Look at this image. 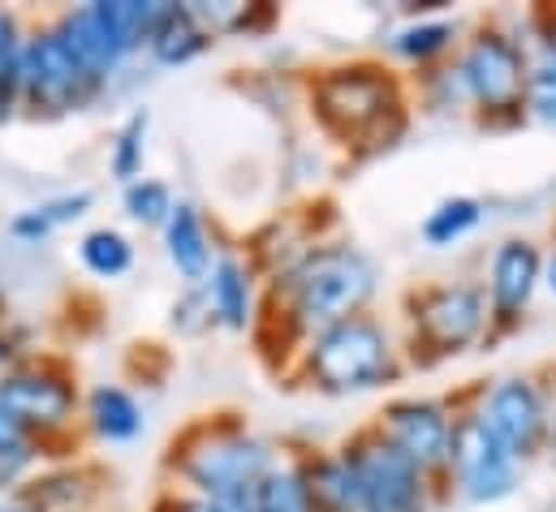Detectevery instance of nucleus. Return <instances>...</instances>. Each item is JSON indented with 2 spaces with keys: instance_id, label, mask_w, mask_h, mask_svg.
Returning <instances> with one entry per match:
<instances>
[{
  "instance_id": "6e6552de",
  "label": "nucleus",
  "mask_w": 556,
  "mask_h": 512,
  "mask_svg": "<svg viewBox=\"0 0 556 512\" xmlns=\"http://www.w3.org/2000/svg\"><path fill=\"white\" fill-rule=\"evenodd\" d=\"M160 13L164 0H83L52 13V22L83 56V65L113 87L139 56H147Z\"/></svg>"
},
{
  "instance_id": "f3484780",
  "label": "nucleus",
  "mask_w": 556,
  "mask_h": 512,
  "mask_svg": "<svg viewBox=\"0 0 556 512\" xmlns=\"http://www.w3.org/2000/svg\"><path fill=\"white\" fill-rule=\"evenodd\" d=\"M462 39H466V30L453 13H427V17H406L402 26H393L384 39V52H389V65H406L415 74H427V69L453 61Z\"/></svg>"
},
{
  "instance_id": "2f4dec72",
  "label": "nucleus",
  "mask_w": 556,
  "mask_h": 512,
  "mask_svg": "<svg viewBox=\"0 0 556 512\" xmlns=\"http://www.w3.org/2000/svg\"><path fill=\"white\" fill-rule=\"evenodd\" d=\"M48 461H52V457H48L35 439H26V435L0 439V500L17 496V491H22Z\"/></svg>"
},
{
  "instance_id": "f257e3e1",
  "label": "nucleus",
  "mask_w": 556,
  "mask_h": 512,
  "mask_svg": "<svg viewBox=\"0 0 556 512\" xmlns=\"http://www.w3.org/2000/svg\"><path fill=\"white\" fill-rule=\"evenodd\" d=\"M376 297L380 263L358 242L328 233L315 246H306L285 271L264 280V319L251 341L260 345V358L277 367V375L285 380V371L311 336L358 315H371Z\"/></svg>"
},
{
  "instance_id": "f704fd0d",
  "label": "nucleus",
  "mask_w": 556,
  "mask_h": 512,
  "mask_svg": "<svg viewBox=\"0 0 556 512\" xmlns=\"http://www.w3.org/2000/svg\"><path fill=\"white\" fill-rule=\"evenodd\" d=\"M147 512H207V500H199L190 491H177V487H160L151 496Z\"/></svg>"
},
{
  "instance_id": "4be33fe9",
  "label": "nucleus",
  "mask_w": 556,
  "mask_h": 512,
  "mask_svg": "<svg viewBox=\"0 0 556 512\" xmlns=\"http://www.w3.org/2000/svg\"><path fill=\"white\" fill-rule=\"evenodd\" d=\"M293 457H298V474H302L311 512H363L358 483H354V470H350L341 444L337 448H293Z\"/></svg>"
},
{
  "instance_id": "2eb2a0df",
  "label": "nucleus",
  "mask_w": 556,
  "mask_h": 512,
  "mask_svg": "<svg viewBox=\"0 0 556 512\" xmlns=\"http://www.w3.org/2000/svg\"><path fill=\"white\" fill-rule=\"evenodd\" d=\"M203 297L212 306V323L225 336H255L264 319V271L238 246H225L216 267L203 280Z\"/></svg>"
},
{
  "instance_id": "a19ab883",
  "label": "nucleus",
  "mask_w": 556,
  "mask_h": 512,
  "mask_svg": "<svg viewBox=\"0 0 556 512\" xmlns=\"http://www.w3.org/2000/svg\"><path fill=\"white\" fill-rule=\"evenodd\" d=\"M9 315H13V302H9V289H4V284H0V323H4V319H9Z\"/></svg>"
},
{
  "instance_id": "ddd939ff",
  "label": "nucleus",
  "mask_w": 556,
  "mask_h": 512,
  "mask_svg": "<svg viewBox=\"0 0 556 512\" xmlns=\"http://www.w3.org/2000/svg\"><path fill=\"white\" fill-rule=\"evenodd\" d=\"M371 426L415 461L427 478L440 483L444 491V474H448V452H453V426H457V400L448 396H427V392H406V396H389L380 405V413L371 418Z\"/></svg>"
},
{
  "instance_id": "1a4fd4ad",
  "label": "nucleus",
  "mask_w": 556,
  "mask_h": 512,
  "mask_svg": "<svg viewBox=\"0 0 556 512\" xmlns=\"http://www.w3.org/2000/svg\"><path fill=\"white\" fill-rule=\"evenodd\" d=\"M113 87L83 65V56L70 48L61 26L52 17L30 26L26 48V91H22V117L26 121H70L78 113H91L104 104Z\"/></svg>"
},
{
  "instance_id": "9b49d317",
  "label": "nucleus",
  "mask_w": 556,
  "mask_h": 512,
  "mask_svg": "<svg viewBox=\"0 0 556 512\" xmlns=\"http://www.w3.org/2000/svg\"><path fill=\"white\" fill-rule=\"evenodd\" d=\"M522 470L527 465L488 431V422L475 413V405L457 400L444 496H457L462 504H475V509H492V504H505L518 496Z\"/></svg>"
},
{
  "instance_id": "dca6fc26",
  "label": "nucleus",
  "mask_w": 556,
  "mask_h": 512,
  "mask_svg": "<svg viewBox=\"0 0 556 512\" xmlns=\"http://www.w3.org/2000/svg\"><path fill=\"white\" fill-rule=\"evenodd\" d=\"M160 251H164V263L173 267L177 284L194 289L207 280V271L216 267L225 246L216 238V220L194 199H177V212L160 233Z\"/></svg>"
},
{
  "instance_id": "ea45409f",
  "label": "nucleus",
  "mask_w": 556,
  "mask_h": 512,
  "mask_svg": "<svg viewBox=\"0 0 556 512\" xmlns=\"http://www.w3.org/2000/svg\"><path fill=\"white\" fill-rule=\"evenodd\" d=\"M544 461L556 470V409H553V431H548V448H544Z\"/></svg>"
},
{
  "instance_id": "412c9836",
  "label": "nucleus",
  "mask_w": 556,
  "mask_h": 512,
  "mask_svg": "<svg viewBox=\"0 0 556 512\" xmlns=\"http://www.w3.org/2000/svg\"><path fill=\"white\" fill-rule=\"evenodd\" d=\"M91 212H96V190L78 185V190H61V194H48V199H39V203L13 212V216L4 220V233H9V242L26 246V251H39V246H48L56 233L83 225Z\"/></svg>"
},
{
  "instance_id": "f8f14e48",
  "label": "nucleus",
  "mask_w": 556,
  "mask_h": 512,
  "mask_svg": "<svg viewBox=\"0 0 556 512\" xmlns=\"http://www.w3.org/2000/svg\"><path fill=\"white\" fill-rule=\"evenodd\" d=\"M475 413L488 422V431L522 461H540L548 448V431H553V409H556V387L548 375L540 371H514L501 375L492 384L475 392Z\"/></svg>"
},
{
  "instance_id": "c9c22d12",
  "label": "nucleus",
  "mask_w": 556,
  "mask_h": 512,
  "mask_svg": "<svg viewBox=\"0 0 556 512\" xmlns=\"http://www.w3.org/2000/svg\"><path fill=\"white\" fill-rule=\"evenodd\" d=\"M544 293L556 302V233L548 238V246H544Z\"/></svg>"
},
{
  "instance_id": "7c9ffc66",
  "label": "nucleus",
  "mask_w": 556,
  "mask_h": 512,
  "mask_svg": "<svg viewBox=\"0 0 556 512\" xmlns=\"http://www.w3.org/2000/svg\"><path fill=\"white\" fill-rule=\"evenodd\" d=\"M251 512H311V500H306V487H302L293 448H285L280 465L260 483V491L251 496Z\"/></svg>"
},
{
  "instance_id": "bb28decb",
  "label": "nucleus",
  "mask_w": 556,
  "mask_h": 512,
  "mask_svg": "<svg viewBox=\"0 0 556 512\" xmlns=\"http://www.w3.org/2000/svg\"><path fill=\"white\" fill-rule=\"evenodd\" d=\"M203 26L220 39H264L280 22V9L268 0H194Z\"/></svg>"
},
{
  "instance_id": "b1692460",
  "label": "nucleus",
  "mask_w": 556,
  "mask_h": 512,
  "mask_svg": "<svg viewBox=\"0 0 556 512\" xmlns=\"http://www.w3.org/2000/svg\"><path fill=\"white\" fill-rule=\"evenodd\" d=\"M531 39V121L556 126V9H535L527 17Z\"/></svg>"
},
{
  "instance_id": "9d476101",
  "label": "nucleus",
  "mask_w": 556,
  "mask_h": 512,
  "mask_svg": "<svg viewBox=\"0 0 556 512\" xmlns=\"http://www.w3.org/2000/svg\"><path fill=\"white\" fill-rule=\"evenodd\" d=\"M341 452L354 470L363 512H435L448 500L440 483L427 478L371 422H363L350 439H341Z\"/></svg>"
},
{
  "instance_id": "e433bc0d",
  "label": "nucleus",
  "mask_w": 556,
  "mask_h": 512,
  "mask_svg": "<svg viewBox=\"0 0 556 512\" xmlns=\"http://www.w3.org/2000/svg\"><path fill=\"white\" fill-rule=\"evenodd\" d=\"M207 512H251V500H207Z\"/></svg>"
},
{
  "instance_id": "a878e982",
  "label": "nucleus",
  "mask_w": 556,
  "mask_h": 512,
  "mask_svg": "<svg viewBox=\"0 0 556 512\" xmlns=\"http://www.w3.org/2000/svg\"><path fill=\"white\" fill-rule=\"evenodd\" d=\"M483 220H488L483 199H475V194H448V199H440V203L422 216L418 238H422L427 251H453V246L470 242V238L483 229Z\"/></svg>"
},
{
  "instance_id": "7ed1b4c3",
  "label": "nucleus",
  "mask_w": 556,
  "mask_h": 512,
  "mask_svg": "<svg viewBox=\"0 0 556 512\" xmlns=\"http://www.w3.org/2000/svg\"><path fill=\"white\" fill-rule=\"evenodd\" d=\"M285 457L277 439L255 431L247 413L216 409L190 418L164 448L160 474L164 487L190 491L199 500H251L260 483Z\"/></svg>"
},
{
  "instance_id": "a211bd4d",
  "label": "nucleus",
  "mask_w": 556,
  "mask_h": 512,
  "mask_svg": "<svg viewBox=\"0 0 556 512\" xmlns=\"http://www.w3.org/2000/svg\"><path fill=\"white\" fill-rule=\"evenodd\" d=\"M35 512H91L104 496V474L91 461H48L22 491Z\"/></svg>"
},
{
  "instance_id": "4468645a",
  "label": "nucleus",
  "mask_w": 556,
  "mask_h": 512,
  "mask_svg": "<svg viewBox=\"0 0 556 512\" xmlns=\"http://www.w3.org/2000/svg\"><path fill=\"white\" fill-rule=\"evenodd\" d=\"M483 293H488V349L509 341L527 328L535 297L544 293V242L535 238H505L492 246L483 267Z\"/></svg>"
},
{
  "instance_id": "39448f33",
  "label": "nucleus",
  "mask_w": 556,
  "mask_h": 512,
  "mask_svg": "<svg viewBox=\"0 0 556 512\" xmlns=\"http://www.w3.org/2000/svg\"><path fill=\"white\" fill-rule=\"evenodd\" d=\"M531 39L527 30L488 17L475 22L453 56L466 95L470 117L483 129H518L531 121Z\"/></svg>"
},
{
  "instance_id": "473e14b6",
  "label": "nucleus",
  "mask_w": 556,
  "mask_h": 512,
  "mask_svg": "<svg viewBox=\"0 0 556 512\" xmlns=\"http://www.w3.org/2000/svg\"><path fill=\"white\" fill-rule=\"evenodd\" d=\"M168 328H173L181 341H199V336L216 332L212 306H207V297H203V284L181 289V293L173 297V306H168Z\"/></svg>"
},
{
  "instance_id": "4c0bfd02",
  "label": "nucleus",
  "mask_w": 556,
  "mask_h": 512,
  "mask_svg": "<svg viewBox=\"0 0 556 512\" xmlns=\"http://www.w3.org/2000/svg\"><path fill=\"white\" fill-rule=\"evenodd\" d=\"M13 435H22V431H17V422H13V418L4 413V405H0V439H13Z\"/></svg>"
},
{
  "instance_id": "5701e85b",
  "label": "nucleus",
  "mask_w": 556,
  "mask_h": 512,
  "mask_svg": "<svg viewBox=\"0 0 556 512\" xmlns=\"http://www.w3.org/2000/svg\"><path fill=\"white\" fill-rule=\"evenodd\" d=\"M30 26L22 9L0 4V126L22 121V91H26V48Z\"/></svg>"
},
{
  "instance_id": "c756f323",
  "label": "nucleus",
  "mask_w": 556,
  "mask_h": 512,
  "mask_svg": "<svg viewBox=\"0 0 556 512\" xmlns=\"http://www.w3.org/2000/svg\"><path fill=\"white\" fill-rule=\"evenodd\" d=\"M410 95L418 100V108L431 113V117H470V95H466V82H462L453 61H444V65H435L427 74H415Z\"/></svg>"
},
{
  "instance_id": "20e7f679",
  "label": "nucleus",
  "mask_w": 556,
  "mask_h": 512,
  "mask_svg": "<svg viewBox=\"0 0 556 512\" xmlns=\"http://www.w3.org/2000/svg\"><path fill=\"white\" fill-rule=\"evenodd\" d=\"M406 375H410V362H406L402 332L376 310L311 336L298 349L293 367L285 371V380L293 387H306L332 400L384 392V387L402 384Z\"/></svg>"
},
{
  "instance_id": "c85d7f7f",
  "label": "nucleus",
  "mask_w": 556,
  "mask_h": 512,
  "mask_svg": "<svg viewBox=\"0 0 556 512\" xmlns=\"http://www.w3.org/2000/svg\"><path fill=\"white\" fill-rule=\"evenodd\" d=\"M177 190L164 181V177H139V181H130V185H122V212H126V220L142 229V233H164V225L173 220V212H177Z\"/></svg>"
},
{
  "instance_id": "423d86ee",
  "label": "nucleus",
  "mask_w": 556,
  "mask_h": 512,
  "mask_svg": "<svg viewBox=\"0 0 556 512\" xmlns=\"http://www.w3.org/2000/svg\"><path fill=\"white\" fill-rule=\"evenodd\" d=\"M402 345L410 371H431L462 354L488 349V293L483 280H427L402 293Z\"/></svg>"
},
{
  "instance_id": "cd10ccee",
  "label": "nucleus",
  "mask_w": 556,
  "mask_h": 512,
  "mask_svg": "<svg viewBox=\"0 0 556 512\" xmlns=\"http://www.w3.org/2000/svg\"><path fill=\"white\" fill-rule=\"evenodd\" d=\"M147 155H151V108H130L109 138L104 168L117 185H130L147 177Z\"/></svg>"
},
{
  "instance_id": "f03ea898",
  "label": "nucleus",
  "mask_w": 556,
  "mask_h": 512,
  "mask_svg": "<svg viewBox=\"0 0 556 512\" xmlns=\"http://www.w3.org/2000/svg\"><path fill=\"white\" fill-rule=\"evenodd\" d=\"M302 108L354 164L393 151L415 121L410 82L380 56H345L311 69L302 78Z\"/></svg>"
},
{
  "instance_id": "58836bf2",
  "label": "nucleus",
  "mask_w": 556,
  "mask_h": 512,
  "mask_svg": "<svg viewBox=\"0 0 556 512\" xmlns=\"http://www.w3.org/2000/svg\"><path fill=\"white\" fill-rule=\"evenodd\" d=\"M0 512H35L22 496H9V500H0Z\"/></svg>"
},
{
  "instance_id": "aec40b11",
  "label": "nucleus",
  "mask_w": 556,
  "mask_h": 512,
  "mask_svg": "<svg viewBox=\"0 0 556 512\" xmlns=\"http://www.w3.org/2000/svg\"><path fill=\"white\" fill-rule=\"evenodd\" d=\"M212 48H216V35L194 13V0H164V13L147 43V61L155 69H186L203 61Z\"/></svg>"
},
{
  "instance_id": "72a5a7b5",
  "label": "nucleus",
  "mask_w": 556,
  "mask_h": 512,
  "mask_svg": "<svg viewBox=\"0 0 556 512\" xmlns=\"http://www.w3.org/2000/svg\"><path fill=\"white\" fill-rule=\"evenodd\" d=\"M43 349H39V336H35V328L30 323H22L17 315H9L4 323H0V375H9V371H17V367H26L30 358H39Z\"/></svg>"
},
{
  "instance_id": "6ab92c4d",
  "label": "nucleus",
  "mask_w": 556,
  "mask_h": 512,
  "mask_svg": "<svg viewBox=\"0 0 556 512\" xmlns=\"http://www.w3.org/2000/svg\"><path fill=\"white\" fill-rule=\"evenodd\" d=\"M147 431V409L126 384H91L83 392V439L126 448Z\"/></svg>"
},
{
  "instance_id": "0eeeda50",
  "label": "nucleus",
  "mask_w": 556,
  "mask_h": 512,
  "mask_svg": "<svg viewBox=\"0 0 556 512\" xmlns=\"http://www.w3.org/2000/svg\"><path fill=\"white\" fill-rule=\"evenodd\" d=\"M0 405L17 431L35 439L52 461L74 457L70 448L83 439V387L65 358L43 349L26 367L0 375Z\"/></svg>"
},
{
  "instance_id": "393cba45",
  "label": "nucleus",
  "mask_w": 556,
  "mask_h": 512,
  "mask_svg": "<svg viewBox=\"0 0 556 512\" xmlns=\"http://www.w3.org/2000/svg\"><path fill=\"white\" fill-rule=\"evenodd\" d=\"M74 255H78V267L91 280H104V284H117V280H126L139 267L135 238L126 229H117V225H91V229H83L78 242H74Z\"/></svg>"
}]
</instances>
